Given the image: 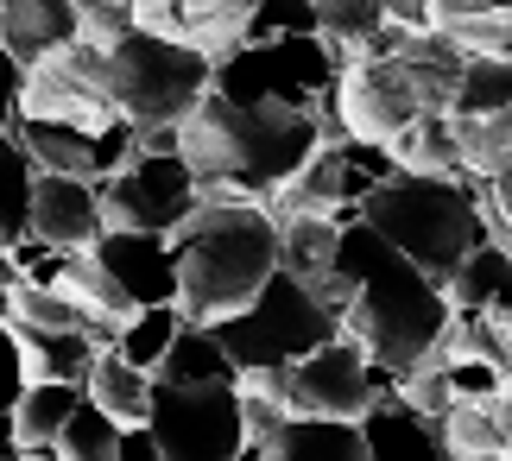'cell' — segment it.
<instances>
[{"label": "cell", "instance_id": "cell-4", "mask_svg": "<svg viewBox=\"0 0 512 461\" xmlns=\"http://www.w3.org/2000/svg\"><path fill=\"white\" fill-rule=\"evenodd\" d=\"M361 222L392 240L405 259L437 278L462 266V253L487 234V215H481V177L468 171H392L380 177L367 196H361Z\"/></svg>", "mask_w": 512, "mask_h": 461}, {"label": "cell", "instance_id": "cell-41", "mask_svg": "<svg viewBox=\"0 0 512 461\" xmlns=\"http://www.w3.org/2000/svg\"><path fill=\"white\" fill-rule=\"evenodd\" d=\"M19 89H26V64L0 45V127H13V120H19Z\"/></svg>", "mask_w": 512, "mask_h": 461}, {"label": "cell", "instance_id": "cell-33", "mask_svg": "<svg viewBox=\"0 0 512 461\" xmlns=\"http://www.w3.org/2000/svg\"><path fill=\"white\" fill-rule=\"evenodd\" d=\"M114 443H121V424L95 398H76V411L57 430V455L64 461H114Z\"/></svg>", "mask_w": 512, "mask_h": 461}, {"label": "cell", "instance_id": "cell-8", "mask_svg": "<svg viewBox=\"0 0 512 461\" xmlns=\"http://www.w3.org/2000/svg\"><path fill=\"white\" fill-rule=\"evenodd\" d=\"M146 430L159 436L165 461H228L247 455V430H241V392L234 379H152V411Z\"/></svg>", "mask_w": 512, "mask_h": 461}, {"label": "cell", "instance_id": "cell-24", "mask_svg": "<svg viewBox=\"0 0 512 461\" xmlns=\"http://www.w3.org/2000/svg\"><path fill=\"white\" fill-rule=\"evenodd\" d=\"M424 26L456 38L468 57H512V7H475V0H424Z\"/></svg>", "mask_w": 512, "mask_h": 461}, {"label": "cell", "instance_id": "cell-1", "mask_svg": "<svg viewBox=\"0 0 512 461\" xmlns=\"http://www.w3.org/2000/svg\"><path fill=\"white\" fill-rule=\"evenodd\" d=\"M336 272L348 278L342 304V335L367 354V367L380 379H399L424 348H437L449 323V297L418 259H405L392 240H380L361 215L342 222V253Z\"/></svg>", "mask_w": 512, "mask_h": 461}, {"label": "cell", "instance_id": "cell-14", "mask_svg": "<svg viewBox=\"0 0 512 461\" xmlns=\"http://www.w3.org/2000/svg\"><path fill=\"white\" fill-rule=\"evenodd\" d=\"M95 259L121 278V291L133 297V304H177L171 234H152V228H102V234H95Z\"/></svg>", "mask_w": 512, "mask_h": 461}, {"label": "cell", "instance_id": "cell-28", "mask_svg": "<svg viewBox=\"0 0 512 461\" xmlns=\"http://www.w3.org/2000/svg\"><path fill=\"white\" fill-rule=\"evenodd\" d=\"M456 127V146H462V171L468 177H494L512 165V102L506 108H487V114H449Z\"/></svg>", "mask_w": 512, "mask_h": 461}, {"label": "cell", "instance_id": "cell-16", "mask_svg": "<svg viewBox=\"0 0 512 461\" xmlns=\"http://www.w3.org/2000/svg\"><path fill=\"white\" fill-rule=\"evenodd\" d=\"M361 424V443L373 461H386V455H443V430H437V417L418 411L411 398L392 386V379H380L367 398V411L354 417Z\"/></svg>", "mask_w": 512, "mask_h": 461}, {"label": "cell", "instance_id": "cell-29", "mask_svg": "<svg viewBox=\"0 0 512 461\" xmlns=\"http://www.w3.org/2000/svg\"><path fill=\"white\" fill-rule=\"evenodd\" d=\"M392 158H399V171H462V146H456V127H449V114L424 108L411 127L392 133Z\"/></svg>", "mask_w": 512, "mask_h": 461}, {"label": "cell", "instance_id": "cell-20", "mask_svg": "<svg viewBox=\"0 0 512 461\" xmlns=\"http://www.w3.org/2000/svg\"><path fill=\"white\" fill-rule=\"evenodd\" d=\"M83 398H95L114 424H146V411H152V373L146 367H133V360L121 354V348H95V360H89V373H83Z\"/></svg>", "mask_w": 512, "mask_h": 461}, {"label": "cell", "instance_id": "cell-17", "mask_svg": "<svg viewBox=\"0 0 512 461\" xmlns=\"http://www.w3.org/2000/svg\"><path fill=\"white\" fill-rule=\"evenodd\" d=\"M51 285L64 291L76 310H83V323H89L95 342H114V335H121V323L140 310V304L121 291V278H114L102 259H95V247H76V253L57 259V278H51Z\"/></svg>", "mask_w": 512, "mask_h": 461}, {"label": "cell", "instance_id": "cell-35", "mask_svg": "<svg viewBox=\"0 0 512 461\" xmlns=\"http://www.w3.org/2000/svg\"><path fill=\"white\" fill-rule=\"evenodd\" d=\"M512 102V57H468L449 114H487Z\"/></svg>", "mask_w": 512, "mask_h": 461}, {"label": "cell", "instance_id": "cell-19", "mask_svg": "<svg viewBox=\"0 0 512 461\" xmlns=\"http://www.w3.org/2000/svg\"><path fill=\"white\" fill-rule=\"evenodd\" d=\"M272 461H367V443H361V424L354 417H317V411H291L279 430L266 436Z\"/></svg>", "mask_w": 512, "mask_h": 461}, {"label": "cell", "instance_id": "cell-40", "mask_svg": "<svg viewBox=\"0 0 512 461\" xmlns=\"http://www.w3.org/2000/svg\"><path fill=\"white\" fill-rule=\"evenodd\" d=\"M19 392H26V360H19V342H13L7 316H0V411H13Z\"/></svg>", "mask_w": 512, "mask_h": 461}, {"label": "cell", "instance_id": "cell-30", "mask_svg": "<svg viewBox=\"0 0 512 461\" xmlns=\"http://www.w3.org/2000/svg\"><path fill=\"white\" fill-rule=\"evenodd\" d=\"M32 158L19 146L13 127H0V247L13 253V240H26L32 228Z\"/></svg>", "mask_w": 512, "mask_h": 461}, {"label": "cell", "instance_id": "cell-13", "mask_svg": "<svg viewBox=\"0 0 512 461\" xmlns=\"http://www.w3.org/2000/svg\"><path fill=\"white\" fill-rule=\"evenodd\" d=\"M26 234H38L57 253L95 247V234H102V190H95V177L32 171V228Z\"/></svg>", "mask_w": 512, "mask_h": 461}, {"label": "cell", "instance_id": "cell-10", "mask_svg": "<svg viewBox=\"0 0 512 461\" xmlns=\"http://www.w3.org/2000/svg\"><path fill=\"white\" fill-rule=\"evenodd\" d=\"M336 114L348 139H373V146H392V133L411 127L424 114L418 89H411L405 64L392 51H348L336 70Z\"/></svg>", "mask_w": 512, "mask_h": 461}, {"label": "cell", "instance_id": "cell-39", "mask_svg": "<svg viewBox=\"0 0 512 461\" xmlns=\"http://www.w3.org/2000/svg\"><path fill=\"white\" fill-rule=\"evenodd\" d=\"M475 342H481V354L500 360V373H506V386H512V304L506 310H481Z\"/></svg>", "mask_w": 512, "mask_h": 461}, {"label": "cell", "instance_id": "cell-32", "mask_svg": "<svg viewBox=\"0 0 512 461\" xmlns=\"http://www.w3.org/2000/svg\"><path fill=\"white\" fill-rule=\"evenodd\" d=\"M443 455H456V461H487V455H506L500 443V424H494V411H487V398H456V405L443 411Z\"/></svg>", "mask_w": 512, "mask_h": 461}, {"label": "cell", "instance_id": "cell-34", "mask_svg": "<svg viewBox=\"0 0 512 461\" xmlns=\"http://www.w3.org/2000/svg\"><path fill=\"white\" fill-rule=\"evenodd\" d=\"M177 323H184V310H177V304H140V310H133L127 323H121L114 348H121L133 367H146V373H152V367H159V354L171 348Z\"/></svg>", "mask_w": 512, "mask_h": 461}, {"label": "cell", "instance_id": "cell-26", "mask_svg": "<svg viewBox=\"0 0 512 461\" xmlns=\"http://www.w3.org/2000/svg\"><path fill=\"white\" fill-rule=\"evenodd\" d=\"M19 146H26V158L38 171H70V177H102V165H95V133L83 127H64V120H38V114H19L13 120Z\"/></svg>", "mask_w": 512, "mask_h": 461}, {"label": "cell", "instance_id": "cell-21", "mask_svg": "<svg viewBox=\"0 0 512 461\" xmlns=\"http://www.w3.org/2000/svg\"><path fill=\"white\" fill-rule=\"evenodd\" d=\"M443 297L462 310H506L512 304V247L494 234H481L462 253V266L443 278Z\"/></svg>", "mask_w": 512, "mask_h": 461}, {"label": "cell", "instance_id": "cell-36", "mask_svg": "<svg viewBox=\"0 0 512 461\" xmlns=\"http://www.w3.org/2000/svg\"><path fill=\"white\" fill-rule=\"evenodd\" d=\"M133 32V0H76V38L95 51L121 45Z\"/></svg>", "mask_w": 512, "mask_h": 461}, {"label": "cell", "instance_id": "cell-44", "mask_svg": "<svg viewBox=\"0 0 512 461\" xmlns=\"http://www.w3.org/2000/svg\"><path fill=\"white\" fill-rule=\"evenodd\" d=\"M392 26H424V0H386Z\"/></svg>", "mask_w": 512, "mask_h": 461}, {"label": "cell", "instance_id": "cell-46", "mask_svg": "<svg viewBox=\"0 0 512 461\" xmlns=\"http://www.w3.org/2000/svg\"><path fill=\"white\" fill-rule=\"evenodd\" d=\"M0 316H7V291H0Z\"/></svg>", "mask_w": 512, "mask_h": 461}, {"label": "cell", "instance_id": "cell-43", "mask_svg": "<svg viewBox=\"0 0 512 461\" xmlns=\"http://www.w3.org/2000/svg\"><path fill=\"white\" fill-rule=\"evenodd\" d=\"M487 411H494V424H500V443H506V455H512V386H500L494 398H487Z\"/></svg>", "mask_w": 512, "mask_h": 461}, {"label": "cell", "instance_id": "cell-7", "mask_svg": "<svg viewBox=\"0 0 512 461\" xmlns=\"http://www.w3.org/2000/svg\"><path fill=\"white\" fill-rule=\"evenodd\" d=\"M342 57L317 32H279V38H247L228 57H215L209 89L228 102H279V108H317V95L336 83Z\"/></svg>", "mask_w": 512, "mask_h": 461}, {"label": "cell", "instance_id": "cell-45", "mask_svg": "<svg viewBox=\"0 0 512 461\" xmlns=\"http://www.w3.org/2000/svg\"><path fill=\"white\" fill-rule=\"evenodd\" d=\"M475 7H512V0H475Z\"/></svg>", "mask_w": 512, "mask_h": 461}, {"label": "cell", "instance_id": "cell-31", "mask_svg": "<svg viewBox=\"0 0 512 461\" xmlns=\"http://www.w3.org/2000/svg\"><path fill=\"white\" fill-rule=\"evenodd\" d=\"M310 13H317V38L336 57L367 51L386 26V0H310Z\"/></svg>", "mask_w": 512, "mask_h": 461}, {"label": "cell", "instance_id": "cell-15", "mask_svg": "<svg viewBox=\"0 0 512 461\" xmlns=\"http://www.w3.org/2000/svg\"><path fill=\"white\" fill-rule=\"evenodd\" d=\"M336 253H342V222L336 215H285L279 222V266L342 310L348 304V278L336 272Z\"/></svg>", "mask_w": 512, "mask_h": 461}, {"label": "cell", "instance_id": "cell-5", "mask_svg": "<svg viewBox=\"0 0 512 461\" xmlns=\"http://www.w3.org/2000/svg\"><path fill=\"white\" fill-rule=\"evenodd\" d=\"M215 64L190 45H171L159 32L133 26L121 45L102 51V89L114 114L140 133V146L152 152H177V120L196 108V95L209 89Z\"/></svg>", "mask_w": 512, "mask_h": 461}, {"label": "cell", "instance_id": "cell-23", "mask_svg": "<svg viewBox=\"0 0 512 461\" xmlns=\"http://www.w3.org/2000/svg\"><path fill=\"white\" fill-rule=\"evenodd\" d=\"M64 38H76V0H0V45L19 64L57 51Z\"/></svg>", "mask_w": 512, "mask_h": 461}, {"label": "cell", "instance_id": "cell-6", "mask_svg": "<svg viewBox=\"0 0 512 461\" xmlns=\"http://www.w3.org/2000/svg\"><path fill=\"white\" fill-rule=\"evenodd\" d=\"M209 329L222 335L234 373H247V367H291V360H304L310 348H323L329 335H342V310L279 266L247 310H234V316H222V323H209Z\"/></svg>", "mask_w": 512, "mask_h": 461}, {"label": "cell", "instance_id": "cell-42", "mask_svg": "<svg viewBox=\"0 0 512 461\" xmlns=\"http://www.w3.org/2000/svg\"><path fill=\"white\" fill-rule=\"evenodd\" d=\"M114 461H165L159 455V436H152L146 424H127L121 443H114Z\"/></svg>", "mask_w": 512, "mask_h": 461}, {"label": "cell", "instance_id": "cell-37", "mask_svg": "<svg viewBox=\"0 0 512 461\" xmlns=\"http://www.w3.org/2000/svg\"><path fill=\"white\" fill-rule=\"evenodd\" d=\"M279 32H317V13H310V0H253L247 38H279Z\"/></svg>", "mask_w": 512, "mask_h": 461}, {"label": "cell", "instance_id": "cell-2", "mask_svg": "<svg viewBox=\"0 0 512 461\" xmlns=\"http://www.w3.org/2000/svg\"><path fill=\"white\" fill-rule=\"evenodd\" d=\"M323 146V127L310 108L279 102H228L222 89H203L196 108L177 120V158L196 171L203 196H266Z\"/></svg>", "mask_w": 512, "mask_h": 461}, {"label": "cell", "instance_id": "cell-27", "mask_svg": "<svg viewBox=\"0 0 512 461\" xmlns=\"http://www.w3.org/2000/svg\"><path fill=\"white\" fill-rule=\"evenodd\" d=\"M152 379H184V386H196V379H234V360L222 348V335H215L209 323H177L171 348L159 354V367H152Z\"/></svg>", "mask_w": 512, "mask_h": 461}, {"label": "cell", "instance_id": "cell-12", "mask_svg": "<svg viewBox=\"0 0 512 461\" xmlns=\"http://www.w3.org/2000/svg\"><path fill=\"white\" fill-rule=\"evenodd\" d=\"M247 19H253V0H133V26L140 32L203 51L209 64L228 57L234 45H247Z\"/></svg>", "mask_w": 512, "mask_h": 461}, {"label": "cell", "instance_id": "cell-3", "mask_svg": "<svg viewBox=\"0 0 512 461\" xmlns=\"http://www.w3.org/2000/svg\"><path fill=\"white\" fill-rule=\"evenodd\" d=\"M171 259L177 310L190 323H222L279 272V222L260 196H196V209L171 228Z\"/></svg>", "mask_w": 512, "mask_h": 461}, {"label": "cell", "instance_id": "cell-38", "mask_svg": "<svg viewBox=\"0 0 512 461\" xmlns=\"http://www.w3.org/2000/svg\"><path fill=\"white\" fill-rule=\"evenodd\" d=\"M481 215H487V234L512 247V165L494 171V177L481 184Z\"/></svg>", "mask_w": 512, "mask_h": 461}, {"label": "cell", "instance_id": "cell-11", "mask_svg": "<svg viewBox=\"0 0 512 461\" xmlns=\"http://www.w3.org/2000/svg\"><path fill=\"white\" fill-rule=\"evenodd\" d=\"M373 386H380V373L367 367V354L348 335H329L323 348H310L304 360L285 367V405L317 417H361Z\"/></svg>", "mask_w": 512, "mask_h": 461}, {"label": "cell", "instance_id": "cell-25", "mask_svg": "<svg viewBox=\"0 0 512 461\" xmlns=\"http://www.w3.org/2000/svg\"><path fill=\"white\" fill-rule=\"evenodd\" d=\"M7 329L19 342V360H26V379H76L83 386L95 348H108L89 329H32V323H7Z\"/></svg>", "mask_w": 512, "mask_h": 461}, {"label": "cell", "instance_id": "cell-9", "mask_svg": "<svg viewBox=\"0 0 512 461\" xmlns=\"http://www.w3.org/2000/svg\"><path fill=\"white\" fill-rule=\"evenodd\" d=\"M95 190H102V228H152V234H171L203 196L184 158L152 146H140L121 171L95 177Z\"/></svg>", "mask_w": 512, "mask_h": 461}, {"label": "cell", "instance_id": "cell-18", "mask_svg": "<svg viewBox=\"0 0 512 461\" xmlns=\"http://www.w3.org/2000/svg\"><path fill=\"white\" fill-rule=\"evenodd\" d=\"M392 57L405 64L411 89H418L424 108L449 114V102H456V83H462V64L468 51L456 45V38H443L437 26H399V38H392Z\"/></svg>", "mask_w": 512, "mask_h": 461}, {"label": "cell", "instance_id": "cell-22", "mask_svg": "<svg viewBox=\"0 0 512 461\" xmlns=\"http://www.w3.org/2000/svg\"><path fill=\"white\" fill-rule=\"evenodd\" d=\"M83 386L76 379H26V392L13 398V443L19 455H57V430L76 411Z\"/></svg>", "mask_w": 512, "mask_h": 461}]
</instances>
